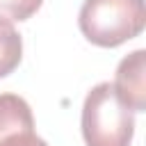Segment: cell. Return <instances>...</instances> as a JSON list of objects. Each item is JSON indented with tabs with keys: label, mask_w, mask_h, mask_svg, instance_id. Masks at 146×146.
I'll return each mask as SVG.
<instances>
[{
	"label": "cell",
	"mask_w": 146,
	"mask_h": 146,
	"mask_svg": "<svg viewBox=\"0 0 146 146\" xmlns=\"http://www.w3.org/2000/svg\"><path fill=\"white\" fill-rule=\"evenodd\" d=\"M78 25L94 46L116 48L141 34L146 5L144 0H84Z\"/></svg>",
	"instance_id": "obj_1"
},
{
	"label": "cell",
	"mask_w": 146,
	"mask_h": 146,
	"mask_svg": "<svg viewBox=\"0 0 146 146\" xmlns=\"http://www.w3.org/2000/svg\"><path fill=\"white\" fill-rule=\"evenodd\" d=\"M135 116L112 82H98L82 105V137L87 146H130Z\"/></svg>",
	"instance_id": "obj_2"
},
{
	"label": "cell",
	"mask_w": 146,
	"mask_h": 146,
	"mask_svg": "<svg viewBox=\"0 0 146 146\" xmlns=\"http://www.w3.org/2000/svg\"><path fill=\"white\" fill-rule=\"evenodd\" d=\"M114 89L130 112L146 110V50L137 48L125 55L116 66Z\"/></svg>",
	"instance_id": "obj_3"
},
{
	"label": "cell",
	"mask_w": 146,
	"mask_h": 146,
	"mask_svg": "<svg viewBox=\"0 0 146 146\" xmlns=\"http://www.w3.org/2000/svg\"><path fill=\"white\" fill-rule=\"evenodd\" d=\"M27 132H34V116L27 100L18 94H0V144Z\"/></svg>",
	"instance_id": "obj_4"
},
{
	"label": "cell",
	"mask_w": 146,
	"mask_h": 146,
	"mask_svg": "<svg viewBox=\"0 0 146 146\" xmlns=\"http://www.w3.org/2000/svg\"><path fill=\"white\" fill-rule=\"evenodd\" d=\"M23 57V39L18 30L0 18V78H7L14 73V68L21 64Z\"/></svg>",
	"instance_id": "obj_5"
},
{
	"label": "cell",
	"mask_w": 146,
	"mask_h": 146,
	"mask_svg": "<svg viewBox=\"0 0 146 146\" xmlns=\"http://www.w3.org/2000/svg\"><path fill=\"white\" fill-rule=\"evenodd\" d=\"M43 5V0H0V18L2 21H27L32 18L39 7Z\"/></svg>",
	"instance_id": "obj_6"
},
{
	"label": "cell",
	"mask_w": 146,
	"mask_h": 146,
	"mask_svg": "<svg viewBox=\"0 0 146 146\" xmlns=\"http://www.w3.org/2000/svg\"><path fill=\"white\" fill-rule=\"evenodd\" d=\"M0 146H48L41 137H36L34 132H27V135H18V137H11L7 141H2Z\"/></svg>",
	"instance_id": "obj_7"
}]
</instances>
